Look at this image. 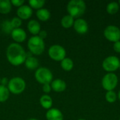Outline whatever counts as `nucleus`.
Wrapping results in <instances>:
<instances>
[{
	"label": "nucleus",
	"mask_w": 120,
	"mask_h": 120,
	"mask_svg": "<svg viewBox=\"0 0 120 120\" xmlns=\"http://www.w3.org/2000/svg\"><path fill=\"white\" fill-rule=\"evenodd\" d=\"M12 8V4L9 0H0V13L7 14L10 13Z\"/></svg>",
	"instance_id": "20"
},
{
	"label": "nucleus",
	"mask_w": 120,
	"mask_h": 120,
	"mask_svg": "<svg viewBox=\"0 0 120 120\" xmlns=\"http://www.w3.org/2000/svg\"><path fill=\"white\" fill-rule=\"evenodd\" d=\"M10 95V91L7 86L0 85V103L6 102Z\"/></svg>",
	"instance_id": "23"
},
{
	"label": "nucleus",
	"mask_w": 120,
	"mask_h": 120,
	"mask_svg": "<svg viewBox=\"0 0 120 120\" xmlns=\"http://www.w3.org/2000/svg\"><path fill=\"white\" fill-rule=\"evenodd\" d=\"M27 29L29 32L34 36L38 35L41 31L40 23L36 20H31L27 23Z\"/></svg>",
	"instance_id": "16"
},
{
	"label": "nucleus",
	"mask_w": 120,
	"mask_h": 120,
	"mask_svg": "<svg viewBox=\"0 0 120 120\" xmlns=\"http://www.w3.org/2000/svg\"><path fill=\"white\" fill-rule=\"evenodd\" d=\"M120 60L115 56H110L104 59L102 63V67L108 72H114L119 69Z\"/></svg>",
	"instance_id": "8"
},
{
	"label": "nucleus",
	"mask_w": 120,
	"mask_h": 120,
	"mask_svg": "<svg viewBox=\"0 0 120 120\" xmlns=\"http://www.w3.org/2000/svg\"><path fill=\"white\" fill-rule=\"evenodd\" d=\"M11 24L13 29L20 28V27L22 25V20L19 18L18 17H14L11 20Z\"/></svg>",
	"instance_id": "27"
},
{
	"label": "nucleus",
	"mask_w": 120,
	"mask_h": 120,
	"mask_svg": "<svg viewBox=\"0 0 120 120\" xmlns=\"http://www.w3.org/2000/svg\"><path fill=\"white\" fill-rule=\"evenodd\" d=\"M117 98H119V100L120 101V91H119V93H118V94H117Z\"/></svg>",
	"instance_id": "33"
},
{
	"label": "nucleus",
	"mask_w": 120,
	"mask_h": 120,
	"mask_svg": "<svg viewBox=\"0 0 120 120\" xmlns=\"http://www.w3.org/2000/svg\"><path fill=\"white\" fill-rule=\"evenodd\" d=\"M48 54L52 60L62 61L66 56V51L63 46L59 44H54L49 49Z\"/></svg>",
	"instance_id": "7"
},
{
	"label": "nucleus",
	"mask_w": 120,
	"mask_h": 120,
	"mask_svg": "<svg viewBox=\"0 0 120 120\" xmlns=\"http://www.w3.org/2000/svg\"><path fill=\"white\" fill-rule=\"evenodd\" d=\"M119 69H120V68H119Z\"/></svg>",
	"instance_id": "38"
},
{
	"label": "nucleus",
	"mask_w": 120,
	"mask_h": 120,
	"mask_svg": "<svg viewBox=\"0 0 120 120\" xmlns=\"http://www.w3.org/2000/svg\"><path fill=\"white\" fill-rule=\"evenodd\" d=\"M26 87L25 80L20 77H15L9 80L7 88L10 93L13 94H20L22 93Z\"/></svg>",
	"instance_id": "4"
},
{
	"label": "nucleus",
	"mask_w": 120,
	"mask_h": 120,
	"mask_svg": "<svg viewBox=\"0 0 120 120\" xmlns=\"http://www.w3.org/2000/svg\"><path fill=\"white\" fill-rule=\"evenodd\" d=\"M60 66L65 71H70L74 67V62L70 58H65L62 61H60Z\"/></svg>",
	"instance_id": "21"
},
{
	"label": "nucleus",
	"mask_w": 120,
	"mask_h": 120,
	"mask_svg": "<svg viewBox=\"0 0 120 120\" xmlns=\"http://www.w3.org/2000/svg\"><path fill=\"white\" fill-rule=\"evenodd\" d=\"M113 49L116 53H120V41H116L113 44Z\"/></svg>",
	"instance_id": "30"
},
{
	"label": "nucleus",
	"mask_w": 120,
	"mask_h": 120,
	"mask_svg": "<svg viewBox=\"0 0 120 120\" xmlns=\"http://www.w3.org/2000/svg\"><path fill=\"white\" fill-rule=\"evenodd\" d=\"M27 47L32 54L39 56L41 55L45 49V42L44 39L40 38L38 35L32 36L28 40Z\"/></svg>",
	"instance_id": "3"
},
{
	"label": "nucleus",
	"mask_w": 120,
	"mask_h": 120,
	"mask_svg": "<svg viewBox=\"0 0 120 120\" xmlns=\"http://www.w3.org/2000/svg\"><path fill=\"white\" fill-rule=\"evenodd\" d=\"M73 27L75 30L79 34H84L89 30V25L87 21L81 18L75 20Z\"/></svg>",
	"instance_id": "10"
},
{
	"label": "nucleus",
	"mask_w": 120,
	"mask_h": 120,
	"mask_svg": "<svg viewBox=\"0 0 120 120\" xmlns=\"http://www.w3.org/2000/svg\"><path fill=\"white\" fill-rule=\"evenodd\" d=\"M39 103L43 108L49 110L53 105V99L48 94H44L41 96L39 99Z\"/></svg>",
	"instance_id": "17"
},
{
	"label": "nucleus",
	"mask_w": 120,
	"mask_h": 120,
	"mask_svg": "<svg viewBox=\"0 0 120 120\" xmlns=\"http://www.w3.org/2000/svg\"><path fill=\"white\" fill-rule=\"evenodd\" d=\"M24 63L25 67L28 70H37L39 68V61L37 58L32 56V55H29L27 56L26 60Z\"/></svg>",
	"instance_id": "15"
},
{
	"label": "nucleus",
	"mask_w": 120,
	"mask_h": 120,
	"mask_svg": "<svg viewBox=\"0 0 120 120\" xmlns=\"http://www.w3.org/2000/svg\"><path fill=\"white\" fill-rule=\"evenodd\" d=\"M8 82H9V80L8 79V78H7V77H3V78H1V83H0V85L4 86H8Z\"/></svg>",
	"instance_id": "31"
},
{
	"label": "nucleus",
	"mask_w": 120,
	"mask_h": 120,
	"mask_svg": "<svg viewBox=\"0 0 120 120\" xmlns=\"http://www.w3.org/2000/svg\"><path fill=\"white\" fill-rule=\"evenodd\" d=\"M120 7V4L118 2L112 1V2H110L108 4L107 7H106V11H107L108 13L114 15L119 11Z\"/></svg>",
	"instance_id": "22"
},
{
	"label": "nucleus",
	"mask_w": 120,
	"mask_h": 120,
	"mask_svg": "<svg viewBox=\"0 0 120 120\" xmlns=\"http://www.w3.org/2000/svg\"><path fill=\"white\" fill-rule=\"evenodd\" d=\"M36 15L39 20L45 22L49 20V18H51V13L49 10H48L47 8H42L37 11Z\"/></svg>",
	"instance_id": "18"
},
{
	"label": "nucleus",
	"mask_w": 120,
	"mask_h": 120,
	"mask_svg": "<svg viewBox=\"0 0 120 120\" xmlns=\"http://www.w3.org/2000/svg\"><path fill=\"white\" fill-rule=\"evenodd\" d=\"M11 35L15 43H18V44L23 42L27 38V34L25 31L20 27L13 29Z\"/></svg>",
	"instance_id": "12"
},
{
	"label": "nucleus",
	"mask_w": 120,
	"mask_h": 120,
	"mask_svg": "<svg viewBox=\"0 0 120 120\" xmlns=\"http://www.w3.org/2000/svg\"><path fill=\"white\" fill-rule=\"evenodd\" d=\"M1 78L0 77V83H1Z\"/></svg>",
	"instance_id": "37"
},
{
	"label": "nucleus",
	"mask_w": 120,
	"mask_h": 120,
	"mask_svg": "<svg viewBox=\"0 0 120 120\" xmlns=\"http://www.w3.org/2000/svg\"><path fill=\"white\" fill-rule=\"evenodd\" d=\"M47 120H63V115L62 112L57 108H51L46 113Z\"/></svg>",
	"instance_id": "13"
},
{
	"label": "nucleus",
	"mask_w": 120,
	"mask_h": 120,
	"mask_svg": "<svg viewBox=\"0 0 120 120\" xmlns=\"http://www.w3.org/2000/svg\"><path fill=\"white\" fill-rule=\"evenodd\" d=\"M118 3H119V4H120V0L118 1Z\"/></svg>",
	"instance_id": "36"
},
{
	"label": "nucleus",
	"mask_w": 120,
	"mask_h": 120,
	"mask_svg": "<svg viewBox=\"0 0 120 120\" xmlns=\"http://www.w3.org/2000/svg\"><path fill=\"white\" fill-rule=\"evenodd\" d=\"M24 2H25L24 0H11V3L13 6L15 7H18V8L22 6Z\"/></svg>",
	"instance_id": "28"
},
{
	"label": "nucleus",
	"mask_w": 120,
	"mask_h": 120,
	"mask_svg": "<svg viewBox=\"0 0 120 120\" xmlns=\"http://www.w3.org/2000/svg\"><path fill=\"white\" fill-rule=\"evenodd\" d=\"M42 89H43V91H44L45 94H49V93H50L51 91L52 90L51 86V84H44L43 86H42Z\"/></svg>",
	"instance_id": "29"
},
{
	"label": "nucleus",
	"mask_w": 120,
	"mask_h": 120,
	"mask_svg": "<svg viewBox=\"0 0 120 120\" xmlns=\"http://www.w3.org/2000/svg\"><path fill=\"white\" fill-rule=\"evenodd\" d=\"M38 36H39L40 38H41L42 39H44L46 37V36H47V32H46L45 30H41V31L39 32Z\"/></svg>",
	"instance_id": "32"
},
{
	"label": "nucleus",
	"mask_w": 120,
	"mask_h": 120,
	"mask_svg": "<svg viewBox=\"0 0 120 120\" xmlns=\"http://www.w3.org/2000/svg\"><path fill=\"white\" fill-rule=\"evenodd\" d=\"M74 22H75V18L69 14L64 15L60 21L62 27H63L65 29H68L72 27Z\"/></svg>",
	"instance_id": "19"
},
{
	"label": "nucleus",
	"mask_w": 120,
	"mask_h": 120,
	"mask_svg": "<svg viewBox=\"0 0 120 120\" xmlns=\"http://www.w3.org/2000/svg\"><path fill=\"white\" fill-rule=\"evenodd\" d=\"M104 37L111 42L120 41V29L115 25H110L107 26L103 32Z\"/></svg>",
	"instance_id": "9"
},
{
	"label": "nucleus",
	"mask_w": 120,
	"mask_h": 120,
	"mask_svg": "<svg viewBox=\"0 0 120 120\" xmlns=\"http://www.w3.org/2000/svg\"><path fill=\"white\" fill-rule=\"evenodd\" d=\"M6 58L12 65L19 66L25 63L27 53L20 44L11 43L7 47Z\"/></svg>",
	"instance_id": "1"
},
{
	"label": "nucleus",
	"mask_w": 120,
	"mask_h": 120,
	"mask_svg": "<svg viewBox=\"0 0 120 120\" xmlns=\"http://www.w3.org/2000/svg\"></svg>",
	"instance_id": "39"
},
{
	"label": "nucleus",
	"mask_w": 120,
	"mask_h": 120,
	"mask_svg": "<svg viewBox=\"0 0 120 120\" xmlns=\"http://www.w3.org/2000/svg\"><path fill=\"white\" fill-rule=\"evenodd\" d=\"M32 15V8L28 5H22L17 10V15L21 20H27Z\"/></svg>",
	"instance_id": "11"
},
{
	"label": "nucleus",
	"mask_w": 120,
	"mask_h": 120,
	"mask_svg": "<svg viewBox=\"0 0 120 120\" xmlns=\"http://www.w3.org/2000/svg\"><path fill=\"white\" fill-rule=\"evenodd\" d=\"M27 120H38L37 119H35V118H31V119H29Z\"/></svg>",
	"instance_id": "34"
},
{
	"label": "nucleus",
	"mask_w": 120,
	"mask_h": 120,
	"mask_svg": "<svg viewBox=\"0 0 120 120\" xmlns=\"http://www.w3.org/2000/svg\"><path fill=\"white\" fill-rule=\"evenodd\" d=\"M117 99V95L115 91H107L105 94V100L107 102L110 103H115Z\"/></svg>",
	"instance_id": "26"
},
{
	"label": "nucleus",
	"mask_w": 120,
	"mask_h": 120,
	"mask_svg": "<svg viewBox=\"0 0 120 120\" xmlns=\"http://www.w3.org/2000/svg\"><path fill=\"white\" fill-rule=\"evenodd\" d=\"M34 77L36 80L43 85L46 84H51L53 81V74L49 68L44 67L39 68L36 70Z\"/></svg>",
	"instance_id": "5"
},
{
	"label": "nucleus",
	"mask_w": 120,
	"mask_h": 120,
	"mask_svg": "<svg viewBox=\"0 0 120 120\" xmlns=\"http://www.w3.org/2000/svg\"><path fill=\"white\" fill-rule=\"evenodd\" d=\"M1 29L2 31L6 33V34H11L13 28L11 24V20H6L4 21H3L2 24H1Z\"/></svg>",
	"instance_id": "25"
},
{
	"label": "nucleus",
	"mask_w": 120,
	"mask_h": 120,
	"mask_svg": "<svg viewBox=\"0 0 120 120\" xmlns=\"http://www.w3.org/2000/svg\"><path fill=\"white\" fill-rule=\"evenodd\" d=\"M28 3H29V6L32 8L39 10L40 8H42V7L45 4V1L44 0H30L29 1Z\"/></svg>",
	"instance_id": "24"
},
{
	"label": "nucleus",
	"mask_w": 120,
	"mask_h": 120,
	"mask_svg": "<svg viewBox=\"0 0 120 120\" xmlns=\"http://www.w3.org/2000/svg\"><path fill=\"white\" fill-rule=\"evenodd\" d=\"M86 8V5L83 0H71L67 5L68 14L74 18H79L84 15Z\"/></svg>",
	"instance_id": "2"
},
{
	"label": "nucleus",
	"mask_w": 120,
	"mask_h": 120,
	"mask_svg": "<svg viewBox=\"0 0 120 120\" xmlns=\"http://www.w3.org/2000/svg\"><path fill=\"white\" fill-rule=\"evenodd\" d=\"M101 84L107 91H113L118 84V77L114 72H108L103 77Z\"/></svg>",
	"instance_id": "6"
},
{
	"label": "nucleus",
	"mask_w": 120,
	"mask_h": 120,
	"mask_svg": "<svg viewBox=\"0 0 120 120\" xmlns=\"http://www.w3.org/2000/svg\"><path fill=\"white\" fill-rule=\"evenodd\" d=\"M51 86L52 90H53L56 92L60 93L63 92L66 88H67V84L65 81L60 79H56L53 80L51 83Z\"/></svg>",
	"instance_id": "14"
},
{
	"label": "nucleus",
	"mask_w": 120,
	"mask_h": 120,
	"mask_svg": "<svg viewBox=\"0 0 120 120\" xmlns=\"http://www.w3.org/2000/svg\"><path fill=\"white\" fill-rule=\"evenodd\" d=\"M84 120V119H79V120Z\"/></svg>",
	"instance_id": "35"
}]
</instances>
